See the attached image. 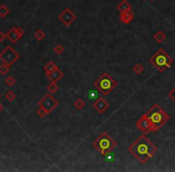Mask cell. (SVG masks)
I'll use <instances>...</instances> for the list:
<instances>
[{
	"label": "cell",
	"instance_id": "cell-10",
	"mask_svg": "<svg viewBox=\"0 0 175 172\" xmlns=\"http://www.w3.org/2000/svg\"><path fill=\"white\" fill-rule=\"evenodd\" d=\"M137 127L143 134H148V133L153 131V123L146 117V115H143L142 117L137 121Z\"/></svg>",
	"mask_w": 175,
	"mask_h": 172
},
{
	"label": "cell",
	"instance_id": "cell-13",
	"mask_svg": "<svg viewBox=\"0 0 175 172\" xmlns=\"http://www.w3.org/2000/svg\"><path fill=\"white\" fill-rule=\"evenodd\" d=\"M46 75H47V78H48L51 81H55V83H56L58 80H60V79L64 76V73L56 67L53 72H51V73H48V74H46Z\"/></svg>",
	"mask_w": 175,
	"mask_h": 172
},
{
	"label": "cell",
	"instance_id": "cell-18",
	"mask_svg": "<svg viewBox=\"0 0 175 172\" xmlns=\"http://www.w3.org/2000/svg\"><path fill=\"white\" fill-rule=\"evenodd\" d=\"M34 37H35V40H37V41H43L44 37H46V32L42 30V29H37L35 33H34Z\"/></svg>",
	"mask_w": 175,
	"mask_h": 172
},
{
	"label": "cell",
	"instance_id": "cell-7",
	"mask_svg": "<svg viewBox=\"0 0 175 172\" xmlns=\"http://www.w3.org/2000/svg\"><path fill=\"white\" fill-rule=\"evenodd\" d=\"M58 104H59V102L55 99L54 97L52 96V95H49V93H47V95L40 100L39 107L43 108L44 110L49 114V112H52L55 108L58 107Z\"/></svg>",
	"mask_w": 175,
	"mask_h": 172
},
{
	"label": "cell",
	"instance_id": "cell-17",
	"mask_svg": "<svg viewBox=\"0 0 175 172\" xmlns=\"http://www.w3.org/2000/svg\"><path fill=\"white\" fill-rule=\"evenodd\" d=\"M153 40L157 43H163L165 40V33L163 31H157L153 33Z\"/></svg>",
	"mask_w": 175,
	"mask_h": 172
},
{
	"label": "cell",
	"instance_id": "cell-28",
	"mask_svg": "<svg viewBox=\"0 0 175 172\" xmlns=\"http://www.w3.org/2000/svg\"><path fill=\"white\" fill-rule=\"evenodd\" d=\"M54 52L56 54H63L64 53V47L63 45H60V44H58V45H55V48H54Z\"/></svg>",
	"mask_w": 175,
	"mask_h": 172
},
{
	"label": "cell",
	"instance_id": "cell-5",
	"mask_svg": "<svg viewBox=\"0 0 175 172\" xmlns=\"http://www.w3.org/2000/svg\"><path fill=\"white\" fill-rule=\"evenodd\" d=\"M92 146H94L95 148H97V150L101 152V154L103 155L107 150H113L114 147H116L118 143H116L114 140L110 139V136L107 133H103V134L100 135L99 139H96L92 142Z\"/></svg>",
	"mask_w": 175,
	"mask_h": 172
},
{
	"label": "cell",
	"instance_id": "cell-26",
	"mask_svg": "<svg viewBox=\"0 0 175 172\" xmlns=\"http://www.w3.org/2000/svg\"><path fill=\"white\" fill-rule=\"evenodd\" d=\"M5 98H6L9 102H12V100L16 99V93H14L13 91H7V92L5 93Z\"/></svg>",
	"mask_w": 175,
	"mask_h": 172
},
{
	"label": "cell",
	"instance_id": "cell-32",
	"mask_svg": "<svg viewBox=\"0 0 175 172\" xmlns=\"http://www.w3.org/2000/svg\"><path fill=\"white\" fill-rule=\"evenodd\" d=\"M150 1H153V0H150Z\"/></svg>",
	"mask_w": 175,
	"mask_h": 172
},
{
	"label": "cell",
	"instance_id": "cell-31",
	"mask_svg": "<svg viewBox=\"0 0 175 172\" xmlns=\"http://www.w3.org/2000/svg\"><path fill=\"white\" fill-rule=\"evenodd\" d=\"M2 109H4V107H2V104H1V103H0V112H1V111H2Z\"/></svg>",
	"mask_w": 175,
	"mask_h": 172
},
{
	"label": "cell",
	"instance_id": "cell-30",
	"mask_svg": "<svg viewBox=\"0 0 175 172\" xmlns=\"http://www.w3.org/2000/svg\"><path fill=\"white\" fill-rule=\"evenodd\" d=\"M5 38H6V33H4V32L0 31V42H1V41H4Z\"/></svg>",
	"mask_w": 175,
	"mask_h": 172
},
{
	"label": "cell",
	"instance_id": "cell-21",
	"mask_svg": "<svg viewBox=\"0 0 175 172\" xmlns=\"http://www.w3.org/2000/svg\"><path fill=\"white\" fill-rule=\"evenodd\" d=\"M10 12H11V11H10V9H9L7 6L0 5V18H5Z\"/></svg>",
	"mask_w": 175,
	"mask_h": 172
},
{
	"label": "cell",
	"instance_id": "cell-14",
	"mask_svg": "<svg viewBox=\"0 0 175 172\" xmlns=\"http://www.w3.org/2000/svg\"><path fill=\"white\" fill-rule=\"evenodd\" d=\"M118 10L120 12H126V11H131V4L127 1V0H121L120 2L118 4Z\"/></svg>",
	"mask_w": 175,
	"mask_h": 172
},
{
	"label": "cell",
	"instance_id": "cell-33",
	"mask_svg": "<svg viewBox=\"0 0 175 172\" xmlns=\"http://www.w3.org/2000/svg\"><path fill=\"white\" fill-rule=\"evenodd\" d=\"M0 97H1V96H0Z\"/></svg>",
	"mask_w": 175,
	"mask_h": 172
},
{
	"label": "cell",
	"instance_id": "cell-15",
	"mask_svg": "<svg viewBox=\"0 0 175 172\" xmlns=\"http://www.w3.org/2000/svg\"><path fill=\"white\" fill-rule=\"evenodd\" d=\"M87 96H88V98H89V100H91V102L97 100L100 98L99 90H96V88H90V90H88Z\"/></svg>",
	"mask_w": 175,
	"mask_h": 172
},
{
	"label": "cell",
	"instance_id": "cell-19",
	"mask_svg": "<svg viewBox=\"0 0 175 172\" xmlns=\"http://www.w3.org/2000/svg\"><path fill=\"white\" fill-rule=\"evenodd\" d=\"M55 68H56V66H55L54 62H52V61H49L48 64H44V67H43V71H44V73L46 74H48V73H51V72H53Z\"/></svg>",
	"mask_w": 175,
	"mask_h": 172
},
{
	"label": "cell",
	"instance_id": "cell-12",
	"mask_svg": "<svg viewBox=\"0 0 175 172\" xmlns=\"http://www.w3.org/2000/svg\"><path fill=\"white\" fill-rule=\"evenodd\" d=\"M119 18H120L121 23H124V24H130V23L133 21V18H134V13H133L132 11L120 12V16H119Z\"/></svg>",
	"mask_w": 175,
	"mask_h": 172
},
{
	"label": "cell",
	"instance_id": "cell-11",
	"mask_svg": "<svg viewBox=\"0 0 175 172\" xmlns=\"http://www.w3.org/2000/svg\"><path fill=\"white\" fill-rule=\"evenodd\" d=\"M108 108H109V104L106 102V99H103V98H99L97 100H95L94 102V109L96 110V111H99L100 114H104L107 110H108Z\"/></svg>",
	"mask_w": 175,
	"mask_h": 172
},
{
	"label": "cell",
	"instance_id": "cell-1",
	"mask_svg": "<svg viewBox=\"0 0 175 172\" xmlns=\"http://www.w3.org/2000/svg\"><path fill=\"white\" fill-rule=\"evenodd\" d=\"M156 150V146L145 136V134L139 136L128 147V152L142 164H145L149 159H151L155 155Z\"/></svg>",
	"mask_w": 175,
	"mask_h": 172
},
{
	"label": "cell",
	"instance_id": "cell-24",
	"mask_svg": "<svg viewBox=\"0 0 175 172\" xmlns=\"http://www.w3.org/2000/svg\"><path fill=\"white\" fill-rule=\"evenodd\" d=\"M5 84H6L7 86H10V87L14 86L16 85V78H14V76H12V75L7 76V78L5 79Z\"/></svg>",
	"mask_w": 175,
	"mask_h": 172
},
{
	"label": "cell",
	"instance_id": "cell-29",
	"mask_svg": "<svg viewBox=\"0 0 175 172\" xmlns=\"http://www.w3.org/2000/svg\"><path fill=\"white\" fill-rule=\"evenodd\" d=\"M169 98L175 103V86L170 90V92H169Z\"/></svg>",
	"mask_w": 175,
	"mask_h": 172
},
{
	"label": "cell",
	"instance_id": "cell-23",
	"mask_svg": "<svg viewBox=\"0 0 175 172\" xmlns=\"http://www.w3.org/2000/svg\"><path fill=\"white\" fill-rule=\"evenodd\" d=\"M73 105H75V108H76L77 110H82L83 108L85 107V103H84V100L82 98H78L76 102L73 103Z\"/></svg>",
	"mask_w": 175,
	"mask_h": 172
},
{
	"label": "cell",
	"instance_id": "cell-9",
	"mask_svg": "<svg viewBox=\"0 0 175 172\" xmlns=\"http://www.w3.org/2000/svg\"><path fill=\"white\" fill-rule=\"evenodd\" d=\"M24 35V30L19 26H13L11 28L9 32L6 33V38L10 41L11 43H17Z\"/></svg>",
	"mask_w": 175,
	"mask_h": 172
},
{
	"label": "cell",
	"instance_id": "cell-22",
	"mask_svg": "<svg viewBox=\"0 0 175 172\" xmlns=\"http://www.w3.org/2000/svg\"><path fill=\"white\" fill-rule=\"evenodd\" d=\"M9 72H10V64H4V62H2V64H0V74L6 75Z\"/></svg>",
	"mask_w": 175,
	"mask_h": 172
},
{
	"label": "cell",
	"instance_id": "cell-4",
	"mask_svg": "<svg viewBox=\"0 0 175 172\" xmlns=\"http://www.w3.org/2000/svg\"><path fill=\"white\" fill-rule=\"evenodd\" d=\"M172 62H173V59H170V56L163 49H158V52L150 59V64H153L160 73L164 72L167 68H170Z\"/></svg>",
	"mask_w": 175,
	"mask_h": 172
},
{
	"label": "cell",
	"instance_id": "cell-20",
	"mask_svg": "<svg viewBox=\"0 0 175 172\" xmlns=\"http://www.w3.org/2000/svg\"><path fill=\"white\" fill-rule=\"evenodd\" d=\"M46 88H47V91H48L49 93H55V92L58 91L59 86H58V84H56L55 81H51V84H48Z\"/></svg>",
	"mask_w": 175,
	"mask_h": 172
},
{
	"label": "cell",
	"instance_id": "cell-6",
	"mask_svg": "<svg viewBox=\"0 0 175 172\" xmlns=\"http://www.w3.org/2000/svg\"><path fill=\"white\" fill-rule=\"evenodd\" d=\"M19 57V54L17 53L12 47L7 45L5 47V49L0 53V60L4 62V64H13Z\"/></svg>",
	"mask_w": 175,
	"mask_h": 172
},
{
	"label": "cell",
	"instance_id": "cell-16",
	"mask_svg": "<svg viewBox=\"0 0 175 172\" xmlns=\"http://www.w3.org/2000/svg\"><path fill=\"white\" fill-rule=\"evenodd\" d=\"M103 157L106 158V161H107V162H114V161H116V154H115V152L113 150H107V152L103 154Z\"/></svg>",
	"mask_w": 175,
	"mask_h": 172
},
{
	"label": "cell",
	"instance_id": "cell-3",
	"mask_svg": "<svg viewBox=\"0 0 175 172\" xmlns=\"http://www.w3.org/2000/svg\"><path fill=\"white\" fill-rule=\"evenodd\" d=\"M116 80L113 79L108 73H102L101 76H99L94 83V87L99 90V92H101L102 95H109L116 87Z\"/></svg>",
	"mask_w": 175,
	"mask_h": 172
},
{
	"label": "cell",
	"instance_id": "cell-25",
	"mask_svg": "<svg viewBox=\"0 0 175 172\" xmlns=\"http://www.w3.org/2000/svg\"><path fill=\"white\" fill-rule=\"evenodd\" d=\"M133 72H134L136 74H142L143 72H144V67H143V64H134V67H133Z\"/></svg>",
	"mask_w": 175,
	"mask_h": 172
},
{
	"label": "cell",
	"instance_id": "cell-27",
	"mask_svg": "<svg viewBox=\"0 0 175 172\" xmlns=\"http://www.w3.org/2000/svg\"><path fill=\"white\" fill-rule=\"evenodd\" d=\"M36 114H37V115H39V116H40V117H44V116H46V115H47V114H48V112H47V111H46V110H44L43 108L39 107V109H37V110H36Z\"/></svg>",
	"mask_w": 175,
	"mask_h": 172
},
{
	"label": "cell",
	"instance_id": "cell-8",
	"mask_svg": "<svg viewBox=\"0 0 175 172\" xmlns=\"http://www.w3.org/2000/svg\"><path fill=\"white\" fill-rule=\"evenodd\" d=\"M76 19L77 16L73 13V11L71 10V9H68V7L64 9V10L61 11V13L59 14V21L61 22L64 25H66V26L71 25Z\"/></svg>",
	"mask_w": 175,
	"mask_h": 172
},
{
	"label": "cell",
	"instance_id": "cell-2",
	"mask_svg": "<svg viewBox=\"0 0 175 172\" xmlns=\"http://www.w3.org/2000/svg\"><path fill=\"white\" fill-rule=\"evenodd\" d=\"M145 115L153 123V131H157L167 121H169V115L158 104H153Z\"/></svg>",
	"mask_w": 175,
	"mask_h": 172
}]
</instances>
